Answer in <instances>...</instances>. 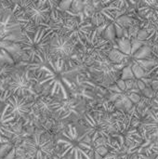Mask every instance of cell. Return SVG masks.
<instances>
[{
    "label": "cell",
    "mask_w": 158,
    "mask_h": 159,
    "mask_svg": "<svg viewBox=\"0 0 158 159\" xmlns=\"http://www.w3.org/2000/svg\"><path fill=\"white\" fill-rule=\"evenodd\" d=\"M127 65V63L114 64L106 58L88 67V76L100 87L109 88L121 78L122 70Z\"/></svg>",
    "instance_id": "obj_7"
},
{
    "label": "cell",
    "mask_w": 158,
    "mask_h": 159,
    "mask_svg": "<svg viewBox=\"0 0 158 159\" xmlns=\"http://www.w3.org/2000/svg\"><path fill=\"white\" fill-rule=\"evenodd\" d=\"M121 79L124 80V81H127V80H135V75L133 74V71H132V68H131V64L130 62L129 61V64L122 70V73H121Z\"/></svg>",
    "instance_id": "obj_19"
},
{
    "label": "cell",
    "mask_w": 158,
    "mask_h": 159,
    "mask_svg": "<svg viewBox=\"0 0 158 159\" xmlns=\"http://www.w3.org/2000/svg\"><path fill=\"white\" fill-rule=\"evenodd\" d=\"M52 112L54 120L68 121L70 123L79 122L87 113L85 101L79 98H70L68 100H59L53 98Z\"/></svg>",
    "instance_id": "obj_6"
},
{
    "label": "cell",
    "mask_w": 158,
    "mask_h": 159,
    "mask_svg": "<svg viewBox=\"0 0 158 159\" xmlns=\"http://www.w3.org/2000/svg\"><path fill=\"white\" fill-rule=\"evenodd\" d=\"M102 36L110 41L114 47V48H117V45H116V39H117V35H116V32H115V25L113 23H110L107 28L105 29V31L102 34Z\"/></svg>",
    "instance_id": "obj_17"
},
{
    "label": "cell",
    "mask_w": 158,
    "mask_h": 159,
    "mask_svg": "<svg viewBox=\"0 0 158 159\" xmlns=\"http://www.w3.org/2000/svg\"><path fill=\"white\" fill-rule=\"evenodd\" d=\"M34 81L36 82L34 72L29 66L16 67L14 71L6 78L0 79V91L7 90L11 95L20 97H35L40 95L34 87Z\"/></svg>",
    "instance_id": "obj_4"
},
{
    "label": "cell",
    "mask_w": 158,
    "mask_h": 159,
    "mask_svg": "<svg viewBox=\"0 0 158 159\" xmlns=\"http://www.w3.org/2000/svg\"><path fill=\"white\" fill-rule=\"evenodd\" d=\"M25 41L20 44L22 50L28 57V61L44 64L49 59L48 50L54 31L48 26H39L34 33H23Z\"/></svg>",
    "instance_id": "obj_3"
},
{
    "label": "cell",
    "mask_w": 158,
    "mask_h": 159,
    "mask_svg": "<svg viewBox=\"0 0 158 159\" xmlns=\"http://www.w3.org/2000/svg\"><path fill=\"white\" fill-rule=\"evenodd\" d=\"M139 131L144 141L149 139L154 142H158V116L151 110V108H149L145 116L142 117L139 126Z\"/></svg>",
    "instance_id": "obj_13"
},
{
    "label": "cell",
    "mask_w": 158,
    "mask_h": 159,
    "mask_svg": "<svg viewBox=\"0 0 158 159\" xmlns=\"http://www.w3.org/2000/svg\"><path fill=\"white\" fill-rule=\"evenodd\" d=\"M154 157V158L155 159H158V154H156V156H153Z\"/></svg>",
    "instance_id": "obj_30"
},
{
    "label": "cell",
    "mask_w": 158,
    "mask_h": 159,
    "mask_svg": "<svg viewBox=\"0 0 158 159\" xmlns=\"http://www.w3.org/2000/svg\"><path fill=\"white\" fill-rule=\"evenodd\" d=\"M76 45L67 36L59 33H54L49 45L48 55L50 59H62L69 61L76 51Z\"/></svg>",
    "instance_id": "obj_11"
},
{
    "label": "cell",
    "mask_w": 158,
    "mask_h": 159,
    "mask_svg": "<svg viewBox=\"0 0 158 159\" xmlns=\"http://www.w3.org/2000/svg\"><path fill=\"white\" fill-rule=\"evenodd\" d=\"M54 33H59L69 37L76 47H84L95 28L90 20H81L79 18L70 17L61 12V16L55 20H50L47 25Z\"/></svg>",
    "instance_id": "obj_2"
},
{
    "label": "cell",
    "mask_w": 158,
    "mask_h": 159,
    "mask_svg": "<svg viewBox=\"0 0 158 159\" xmlns=\"http://www.w3.org/2000/svg\"><path fill=\"white\" fill-rule=\"evenodd\" d=\"M8 104L6 102H0V145L9 143L11 141L13 143L22 142L24 138H21L23 122L18 120L13 115L8 112Z\"/></svg>",
    "instance_id": "obj_8"
},
{
    "label": "cell",
    "mask_w": 158,
    "mask_h": 159,
    "mask_svg": "<svg viewBox=\"0 0 158 159\" xmlns=\"http://www.w3.org/2000/svg\"><path fill=\"white\" fill-rule=\"evenodd\" d=\"M94 151L96 153H98L100 156H102V157H104L105 156H107L109 154V149L106 146H99V147L95 148Z\"/></svg>",
    "instance_id": "obj_24"
},
{
    "label": "cell",
    "mask_w": 158,
    "mask_h": 159,
    "mask_svg": "<svg viewBox=\"0 0 158 159\" xmlns=\"http://www.w3.org/2000/svg\"><path fill=\"white\" fill-rule=\"evenodd\" d=\"M108 90L110 91V93H123V91L117 87L116 84H114L111 87H109L108 88Z\"/></svg>",
    "instance_id": "obj_27"
},
{
    "label": "cell",
    "mask_w": 158,
    "mask_h": 159,
    "mask_svg": "<svg viewBox=\"0 0 158 159\" xmlns=\"http://www.w3.org/2000/svg\"><path fill=\"white\" fill-rule=\"evenodd\" d=\"M136 80V79H135ZM135 80H127L126 81V87H127V92L133 89V86H134V82Z\"/></svg>",
    "instance_id": "obj_28"
},
{
    "label": "cell",
    "mask_w": 158,
    "mask_h": 159,
    "mask_svg": "<svg viewBox=\"0 0 158 159\" xmlns=\"http://www.w3.org/2000/svg\"><path fill=\"white\" fill-rule=\"evenodd\" d=\"M148 37H149V34H148L147 31L144 30V29H140V31H139V33L137 34L136 39H138L139 41L147 42L148 41Z\"/></svg>",
    "instance_id": "obj_21"
},
{
    "label": "cell",
    "mask_w": 158,
    "mask_h": 159,
    "mask_svg": "<svg viewBox=\"0 0 158 159\" xmlns=\"http://www.w3.org/2000/svg\"><path fill=\"white\" fill-rule=\"evenodd\" d=\"M129 99L132 102V103H135V104L140 103L142 101V97L138 93H129Z\"/></svg>",
    "instance_id": "obj_23"
},
{
    "label": "cell",
    "mask_w": 158,
    "mask_h": 159,
    "mask_svg": "<svg viewBox=\"0 0 158 159\" xmlns=\"http://www.w3.org/2000/svg\"><path fill=\"white\" fill-rule=\"evenodd\" d=\"M150 108H151V110L158 116V97H155L152 100L151 104H150Z\"/></svg>",
    "instance_id": "obj_25"
},
{
    "label": "cell",
    "mask_w": 158,
    "mask_h": 159,
    "mask_svg": "<svg viewBox=\"0 0 158 159\" xmlns=\"http://www.w3.org/2000/svg\"><path fill=\"white\" fill-rule=\"evenodd\" d=\"M129 62H130V64H131V68H132L133 74H134L135 78H136L137 80L146 77V73H145V71H144L137 62L130 61H129Z\"/></svg>",
    "instance_id": "obj_18"
},
{
    "label": "cell",
    "mask_w": 158,
    "mask_h": 159,
    "mask_svg": "<svg viewBox=\"0 0 158 159\" xmlns=\"http://www.w3.org/2000/svg\"><path fill=\"white\" fill-rule=\"evenodd\" d=\"M137 11L141 18L158 26V0L139 1Z\"/></svg>",
    "instance_id": "obj_14"
},
{
    "label": "cell",
    "mask_w": 158,
    "mask_h": 159,
    "mask_svg": "<svg viewBox=\"0 0 158 159\" xmlns=\"http://www.w3.org/2000/svg\"><path fill=\"white\" fill-rule=\"evenodd\" d=\"M116 85H117V87L123 91V92H127V87H126V81H124V80H122L121 78L119 79V80H117V82H116Z\"/></svg>",
    "instance_id": "obj_26"
},
{
    "label": "cell",
    "mask_w": 158,
    "mask_h": 159,
    "mask_svg": "<svg viewBox=\"0 0 158 159\" xmlns=\"http://www.w3.org/2000/svg\"><path fill=\"white\" fill-rule=\"evenodd\" d=\"M20 144L25 151V159H54L56 157L55 139L42 129H35Z\"/></svg>",
    "instance_id": "obj_5"
},
{
    "label": "cell",
    "mask_w": 158,
    "mask_h": 159,
    "mask_svg": "<svg viewBox=\"0 0 158 159\" xmlns=\"http://www.w3.org/2000/svg\"><path fill=\"white\" fill-rule=\"evenodd\" d=\"M72 4H73V1H71V0L61 1V2H60V4L58 6L57 10H59L61 12H66V11H68L71 8Z\"/></svg>",
    "instance_id": "obj_20"
},
{
    "label": "cell",
    "mask_w": 158,
    "mask_h": 159,
    "mask_svg": "<svg viewBox=\"0 0 158 159\" xmlns=\"http://www.w3.org/2000/svg\"><path fill=\"white\" fill-rule=\"evenodd\" d=\"M142 93L143 97H145L147 99H150V100H153L156 97V92L151 87H147L143 91H142Z\"/></svg>",
    "instance_id": "obj_22"
},
{
    "label": "cell",
    "mask_w": 158,
    "mask_h": 159,
    "mask_svg": "<svg viewBox=\"0 0 158 159\" xmlns=\"http://www.w3.org/2000/svg\"><path fill=\"white\" fill-rule=\"evenodd\" d=\"M34 97H20L16 95L10 96L6 103L8 104V112L13 115L18 120H23L30 114L34 104Z\"/></svg>",
    "instance_id": "obj_12"
},
{
    "label": "cell",
    "mask_w": 158,
    "mask_h": 159,
    "mask_svg": "<svg viewBox=\"0 0 158 159\" xmlns=\"http://www.w3.org/2000/svg\"><path fill=\"white\" fill-rule=\"evenodd\" d=\"M95 132L86 122L69 123L55 138L56 157L59 159H94L92 136Z\"/></svg>",
    "instance_id": "obj_1"
},
{
    "label": "cell",
    "mask_w": 158,
    "mask_h": 159,
    "mask_svg": "<svg viewBox=\"0 0 158 159\" xmlns=\"http://www.w3.org/2000/svg\"><path fill=\"white\" fill-rule=\"evenodd\" d=\"M25 41L22 28L11 8H0V43L9 42L21 44Z\"/></svg>",
    "instance_id": "obj_9"
},
{
    "label": "cell",
    "mask_w": 158,
    "mask_h": 159,
    "mask_svg": "<svg viewBox=\"0 0 158 159\" xmlns=\"http://www.w3.org/2000/svg\"><path fill=\"white\" fill-rule=\"evenodd\" d=\"M137 83H138V87H139V89L141 90V92L143 91V90L147 88V86L145 85V83H144L142 79L137 80Z\"/></svg>",
    "instance_id": "obj_29"
},
{
    "label": "cell",
    "mask_w": 158,
    "mask_h": 159,
    "mask_svg": "<svg viewBox=\"0 0 158 159\" xmlns=\"http://www.w3.org/2000/svg\"><path fill=\"white\" fill-rule=\"evenodd\" d=\"M36 26H47L51 20V8L47 1H16Z\"/></svg>",
    "instance_id": "obj_10"
},
{
    "label": "cell",
    "mask_w": 158,
    "mask_h": 159,
    "mask_svg": "<svg viewBox=\"0 0 158 159\" xmlns=\"http://www.w3.org/2000/svg\"><path fill=\"white\" fill-rule=\"evenodd\" d=\"M108 59L114 64H122V63L129 64L130 57L124 54V53H122L117 48H113L108 54Z\"/></svg>",
    "instance_id": "obj_15"
},
{
    "label": "cell",
    "mask_w": 158,
    "mask_h": 159,
    "mask_svg": "<svg viewBox=\"0 0 158 159\" xmlns=\"http://www.w3.org/2000/svg\"><path fill=\"white\" fill-rule=\"evenodd\" d=\"M116 45H117V49H119L122 53L131 56V50H132V45H131V40L123 36L122 38H117L116 39Z\"/></svg>",
    "instance_id": "obj_16"
}]
</instances>
